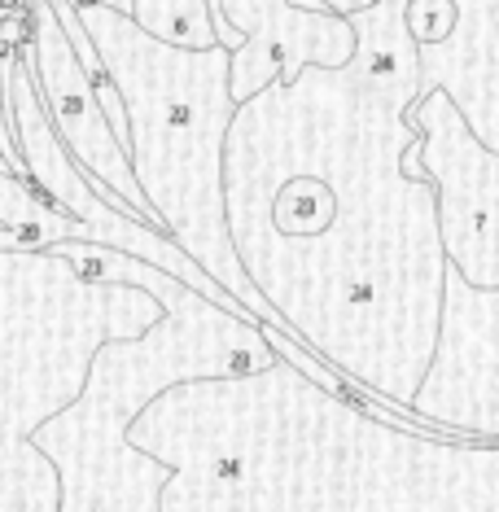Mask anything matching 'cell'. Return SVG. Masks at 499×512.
<instances>
[{"instance_id": "obj_1", "label": "cell", "mask_w": 499, "mask_h": 512, "mask_svg": "<svg viewBox=\"0 0 499 512\" xmlns=\"http://www.w3.org/2000/svg\"><path fill=\"white\" fill-rule=\"evenodd\" d=\"M31 75H36V92L44 101V114H49L53 132L62 136L66 154H71L79 167L92 176V184L110 189L114 197H123L141 219H149L154 228L167 232V219L154 202H149L145 184L136 180L132 171V154L119 145V136L110 132L106 114H101L97 97H92L84 66L66 40L62 22H57L49 0H31Z\"/></svg>"}, {"instance_id": "obj_2", "label": "cell", "mask_w": 499, "mask_h": 512, "mask_svg": "<svg viewBox=\"0 0 499 512\" xmlns=\"http://www.w3.org/2000/svg\"><path fill=\"white\" fill-rule=\"evenodd\" d=\"M215 5L250 31V40L237 44V57L228 62L232 106L250 101L276 75L285 88L298 84L303 66L342 71L359 49L355 27L329 9H298L289 0H215Z\"/></svg>"}, {"instance_id": "obj_3", "label": "cell", "mask_w": 499, "mask_h": 512, "mask_svg": "<svg viewBox=\"0 0 499 512\" xmlns=\"http://www.w3.org/2000/svg\"><path fill=\"white\" fill-rule=\"evenodd\" d=\"M127 18L167 49L211 53L215 49V5L211 0H132Z\"/></svg>"}, {"instance_id": "obj_4", "label": "cell", "mask_w": 499, "mask_h": 512, "mask_svg": "<svg viewBox=\"0 0 499 512\" xmlns=\"http://www.w3.org/2000/svg\"><path fill=\"white\" fill-rule=\"evenodd\" d=\"M333 193L324 184H289V189L276 197V224L285 232H320L333 219Z\"/></svg>"}, {"instance_id": "obj_5", "label": "cell", "mask_w": 499, "mask_h": 512, "mask_svg": "<svg viewBox=\"0 0 499 512\" xmlns=\"http://www.w3.org/2000/svg\"><path fill=\"white\" fill-rule=\"evenodd\" d=\"M412 44H443L456 31V5L451 0H408L403 5Z\"/></svg>"}, {"instance_id": "obj_6", "label": "cell", "mask_w": 499, "mask_h": 512, "mask_svg": "<svg viewBox=\"0 0 499 512\" xmlns=\"http://www.w3.org/2000/svg\"><path fill=\"white\" fill-rule=\"evenodd\" d=\"M342 298L351 302V307H368V302L377 298V285L368 281V276H355V281H346V285H342Z\"/></svg>"}, {"instance_id": "obj_7", "label": "cell", "mask_w": 499, "mask_h": 512, "mask_svg": "<svg viewBox=\"0 0 499 512\" xmlns=\"http://www.w3.org/2000/svg\"><path fill=\"white\" fill-rule=\"evenodd\" d=\"M368 5H377V0H320V9H329V14H342V18L364 14Z\"/></svg>"}]
</instances>
